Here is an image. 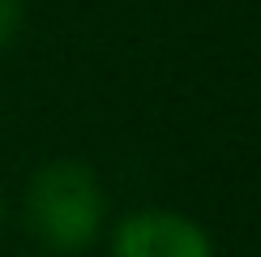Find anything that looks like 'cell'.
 Segmentation results:
<instances>
[{"label":"cell","instance_id":"1","mask_svg":"<svg viewBox=\"0 0 261 257\" xmlns=\"http://www.w3.org/2000/svg\"><path fill=\"white\" fill-rule=\"evenodd\" d=\"M26 219L30 232L51 253H82L99 240L107 219V197L86 163L51 159L26 185Z\"/></svg>","mask_w":261,"mask_h":257},{"label":"cell","instance_id":"2","mask_svg":"<svg viewBox=\"0 0 261 257\" xmlns=\"http://www.w3.org/2000/svg\"><path fill=\"white\" fill-rule=\"evenodd\" d=\"M112 257H214V240L189 214L146 206L112 227Z\"/></svg>","mask_w":261,"mask_h":257},{"label":"cell","instance_id":"3","mask_svg":"<svg viewBox=\"0 0 261 257\" xmlns=\"http://www.w3.org/2000/svg\"><path fill=\"white\" fill-rule=\"evenodd\" d=\"M17 30H21V0H0V52L13 43Z\"/></svg>","mask_w":261,"mask_h":257},{"label":"cell","instance_id":"4","mask_svg":"<svg viewBox=\"0 0 261 257\" xmlns=\"http://www.w3.org/2000/svg\"><path fill=\"white\" fill-rule=\"evenodd\" d=\"M5 219H9V210H5V197H0V236H5Z\"/></svg>","mask_w":261,"mask_h":257}]
</instances>
